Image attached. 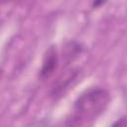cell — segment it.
I'll list each match as a JSON object with an SVG mask.
<instances>
[{
  "label": "cell",
  "instance_id": "6da1fadb",
  "mask_svg": "<svg viewBox=\"0 0 127 127\" xmlns=\"http://www.w3.org/2000/svg\"><path fill=\"white\" fill-rule=\"evenodd\" d=\"M110 101L109 92L100 87L83 92L73 104V113L68 119L70 125H84L94 121L104 112Z\"/></svg>",
  "mask_w": 127,
  "mask_h": 127
},
{
  "label": "cell",
  "instance_id": "7a4b0ae2",
  "mask_svg": "<svg viewBox=\"0 0 127 127\" xmlns=\"http://www.w3.org/2000/svg\"><path fill=\"white\" fill-rule=\"evenodd\" d=\"M59 64V57H58V52L55 46H51L44 57L42 67L40 69V77L42 79L49 78L57 69Z\"/></svg>",
  "mask_w": 127,
  "mask_h": 127
},
{
  "label": "cell",
  "instance_id": "3957f363",
  "mask_svg": "<svg viewBox=\"0 0 127 127\" xmlns=\"http://www.w3.org/2000/svg\"><path fill=\"white\" fill-rule=\"evenodd\" d=\"M78 75V70L76 69H71L66 71L64 74H63L62 77L59 78L57 84L53 88L52 94L53 96H62L63 93H64L72 83V81L77 77Z\"/></svg>",
  "mask_w": 127,
  "mask_h": 127
},
{
  "label": "cell",
  "instance_id": "277c9868",
  "mask_svg": "<svg viewBox=\"0 0 127 127\" xmlns=\"http://www.w3.org/2000/svg\"><path fill=\"white\" fill-rule=\"evenodd\" d=\"M66 53H65V58L67 59V63L72 61L74 58H76L80 53H81V47L79 44L75 42H69L66 45Z\"/></svg>",
  "mask_w": 127,
  "mask_h": 127
},
{
  "label": "cell",
  "instance_id": "5b68a950",
  "mask_svg": "<svg viewBox=\"0 0 127 127\" xmlns=\"http://www.w3.org/2000/svg\"><path fill=\"white\" fill-rule=\"evenodd\" d=\"M113 125H114V126H116V125H119V126H125V125H126V119H125V117L120 118V119H119L117 122H115Z\"/></svg>",
  "mask_w": 127,
  "mask_h": 127
},
{
  "label": "cell",
  "instance_id": "8992f818",
  "mask_svg": "<svg viewBox=\"0 0 127 127\" xmlns=\"http://www.w3.org/2000/svg\"><path fill=\"white\" fill-rule=\"evenodd\" d=\"M106 2V0H93V3H92V6L93 7H98L102 4H104Z\"/></svg>",
  "mask_w": 127,
  "mask_h": 127
},
{
  "label": "cell",
  "instance_id": "52a82bcc",
  "mask_svg": "<svg viewBox=\"0 0 127 127\" xmlns=\"http://www.w3.org/2000/svg\"><path fill=\"white\" fill-rule=\"evenodd\" d=\"M2 2H8V1H10V0H1Z\"/></svg>",
  "mask_w": 127,
  "mask_h": 127
},
{
  "label": "cell",
  "instance_id": "ba28073f",
  "mask_svg": "<svg viewBox=\"0 0 127 127\" xmlns=\"http://www.w3.org/2000/svg\"><path fill=\"white\" fill-rule=\"evenodd\" d=\"M0 74H1V69H0Z\"/></svg>",
  "mask_w": 127,
  "mask_h": 127
}]
</instances>
